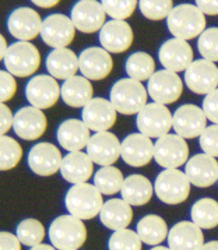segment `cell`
I'll use <instances>...</instances> for the list:
<instances>
[{
	"label": "cell",
	"instance_id": "8fae6325",
	"mask_svg": "<svg viewBox=\"0 0 218 250\" xmlns=\"http://www.w3.org/2000/svg\"><path fill=\"white\" fill-rule=\"evenodd\" d=\"M147 91L154 102L169 105L180 98L183 92V83L178 73L162 69L155 71L147 81Z\"/></svg>",
	"mask_w": 218,
	"mask_h": 250
},
{
	"label": "cell",
	"instance_id": "f6af8a7d",
	"mask_svg": "<svg viewBox=\"0 0 218 250\" xmlns=\"http://www.w3.org/2000/svg\"><path fill=\"white\" fill-rule=\"evenodd\" d=\"M0 115H1L0 131H1V136H6V133H9V130L13 129V125H14V115H13L11 109L6 105V104H1V105H0Z\"/></svg>",
	"mask_w": 218,
	"mask_h": 250
},
{
	"label": "cell",
	"instance_id": "f5cc1de1",
	"mask_svg": "<svg viewBox=\"0 0 218 250\" xmlns=\"http://www.w3.org/2000/svg\"><path fill=\"white\" fill-rule=\"evenodd\" d=\"M151 250H171L169 248H165V246H154Z\"/></svg>",
	"mask_w": 218,
	"mask_h": 250
},
{
	"label": "cell",
	"instance_id": "2e32d148",
	"mask_svg": "<svg viewBox=\"0 0 218 250\" xmlns=\"http://www.w3.org/2000/svg\"><path fill=\"white\" fill-rule=\"evenodd\" d=\"M48 127L45 113L35 106H24L14 113L13 130L21 140L34 141L41 139Z\"/></svg>",
	"mask_w": 218,
	"mask_h": 250
},
{
	"label": "cell",
	"instance_id": "e0dca14e",
	"mask_svg": "<svg viewBox=\"0 0 218 250\" xmlns=\"http://www.w3.org/2000/svg\"><path fill=\"white\" fill-rule=\"evenodd\" d=\"M80 73L89 81L107 79L113 69V59L108 50L102 46H91L84 49L79 56Z\"/></svg>",
	"mask_w": 218,
	"mask_h": 250
},
{
	"label": "cell",
	"instance_id": "4fadbf2b",
	"mask_svg": "<svg viewBox=\"0 0 218 250\" xmlns=\"http://www.w3.org/2000/svg\"><path fill=\"white\" fill-rule=\"evenodd\" d=\"M188 88L198 95H208L218 88V67L207 59L195 60L185 71Z\"/></svg>",
	"mask_w": 218,
	"mask_h": 250
},
{
	"label": "cell",
	"instance_id": "f546056e",
	"mask_svg": "<svg viewBox=\"0 0 218 250\" xmlns=\"http://www.w3.org/2000/svg\"><path fill=\"white\" fill-rule=\"evenodd\" d=\"M94 88L84 76H74L62 84V100L70 108H84L94 97Z\"/></svg>",
	"mask_w": 218,
	"mask_h": 250
},
{
	"label": "cell",
	"instance_id": "7c38bea8",
	"mask_svg": "<svg viewBox=\"0 0 218 250\" xmlns=\"http://www.w3.org/2000/svg\"><path fill=\"white\" fill-rule=\"evenodd\" d=\"M76 37V27L65 14H50L42 22L41 38L53 49L67 48Z\"/></svg>",
	"mask_w": 218,
	"mask_h": 250
},
{
	"label": "cell",
	"instance_id": "5b68a950",
	"mask_svg": "<svg viewBox=\"0 0 218 250\" xmlns=\"http://www.w3.org/2000/svg\"><path fill=\"white\" fill-rule=\"evenodd\" d=\"M6 70L11 73L14 77H30L40 69L41 53L35 45L31 42L17 41L11 43L10 48L3 59Z\"/></svg>",
	"mask_w": 218,
	"mask_h": 250
},
{
	"label": "cell",
	"instance_id": "cb8c5ba5",
	"mask_svg": "<svg viewBox=\"0 0 218 250\" xmlns=\"http://www.w3.org/2000/svg\"><path fill=\"white\" fill-rule=\"evenodd\" d=\"M185 173L196 188H210L218 182V161L208 154H197L186 162Z\"/></svg>",
	"mask_w": 218,
	"mask_h": 250
},
{
	"label": "cell",
	"instance_id": "30bf717a",
	"mask_svg": "<svg viewBox=\"0 0 218 250\" xmlns=\"http://www.w3.org/2000/svg\"><path fill=\"white\" fill-rule=\"evenodd\" d=\"M76 30L84 34H94L107 24V11L98 0H79L70 13Z\"/></svg>",
	"mask_w": 218,
	"mask_h": 250
},
{
	"label": "cell",
	"instance_id": "5bb4252c",
	"mask_svg": "<svg viewBox=\"0 0 218 250\" xmlns=\"http://www.w3.org/2000/svg\"><path fill=\"white\" fill-rule=\"evenodd\" d=\"M207 120L203 108L193 104H186L179 106L174 113V130L186 140L196 139L207 129Z\"/></svg>",
	"mask_w": 218,
	"mask_h": 250
},
{
	"label": "cell",
	"instance_id": "ab89813d",
	"mask_svg": "<svg viewBox=\"0 0 218 250\" xmlns=\"http://www.w3.org/2000/svg\"><path fill=\"white\" fill-rule=\"evenodd\" d=\"M139 233L131 229L115 230L108 242L109 250H141Z\"/></svg>",
	"mask_w": 218,
	"mask_h": 250
},
{
	"label": "cell",
	"instance_id": "3957f363",
	"mask_svg": "<svg viewBox=\"0 0 218 250\" xmlns=\"http://www.w3.org/2000/svg\"><path fill=\"white\" fill-rule=\"evenodd\" d=\"M149 91L137 80L120 79L113 84L109 101L122 115H137L147 105Z\"/></svg>",
	"mask_w": 218,
	"mask_h": 250
},
{
	"label": "cell",
	"instance_id": "44dd1931",
	"mask_svg": "<svg viewBox=\"0 0 218 250\" xmlns=\"http://www.w3.org/2000/svg\"><path fill=\"white\" fill-rule=\"evenodd\" d=\"M158 59L164 69L175 73L186 71L195 62L193 49L188 41L172 38L165 41L158 50Z\"/></svg>",
	"mask_w": 218,
	"mask_h": 250
},
{
	"label": "cell",
	"instance_id": "8d00e7d4",
	"mask_svg": "<svg viewBox=\"0 0 218 250\" xmlns=\"http://www.w3.org/2000/svg\"><path fill=\"white\" fill-rule=\"evenodd\" d=\"M0 168L10 170L19 165L22 158V147L10 136H1L0 139Z\"/></svg>",
	"mask_w": 218,
	"mask_h": 250
},
{
	"label": "cell",
	"instance_id": "8992f818",
	"mask_svg": "<svg viewBox=\"0 0 218 250\" xmlns=\"http://www.w3.org/2000/svg\"><path fill=\"white\" fill-rule=\"evenodd\" d=\"M190 180L185 172L179 169H164L155 179L154 190L159 200L169 206H176L188 200Z\"/></svg>",
	"mask_w": 218,
	"mask_h": 250
},
{
	"label": "cell",
	"instance_id": "bcb514c9",
	"mask_svg": "<svg viewBox=\"0 0 218 250\" xmlns=\"http://www.w3.org/2000/svg\"><path fill=\"white\" fill-rule=\"evenodd\" d=\"M20 239L17 235H13L10 232H1L0 235V250H21Z\"/></svg>",
	"mask_w": 218,
	"mask_h": 250
},
{
	"label": "cell",
	"instance_id": "7dc6e473",
	"mask_svg": "<svg viewBox=\"0 0 218 250\" xmlns=\"http://www.w3.org/2000/svg\"><path fill=\"white\" fill-rule=\"evenodd\" d=\"M196 6L206 16H218V0H196Z\"/></svg>",
	"mask_w": 218,
	"mask_h": 250
},
{
	"label": "cell",
	"instance_id": "d6986e66",
	"mask_svg": "<svg viewBox=\"0 0 218 250\" xmlns=\"http://www.w3.org/2000/svg\"><path fill=\"white\" fill-rule=\"evenodd\" d=\"M83 122L87 125L89 130L109 131L118 119V110L112 105V102L105 98H92L83 108L81 112Z\"/></svg>",
	"mask_w": 218,
	"mask_h": 250
},
{
	"label": "cell",
	"instance_id": "74e56055",
	"mask_svg": "<svg viewBox=\"0 0 218 250\" xmlns=\"http://www.w3.org/2000/svg\"><path fill=\"white\" fill-rule=\"evenodd\" d=\"M139 9L147 20L161 21L174 10V0H139Z\"/></svg>",
	"mask_w": 218,
	"mask_h": 250
},
{
	"label": "cell",
	"instance_id": "c3c4849f",
	"mask_svg": "<svg viewBox=\"0 0 218 250\" xmlns=\"http://www.w3.org/2000/svg\"><path fill=\"white\" fill-rule=\"evenodd\" d=\"M59 1L60 0H31V3H34L41 9H52L55 6H58Z\"/></svg>",
	"mask_w": 218,
	"mask_h": 250
},
{
	"label": "cell",
	"instance_id": "4316f807",
	"mask_svg": "<svg viewBox=\"0 0 218 250\" xmlns=\"http://www.w3.org/2000/svg\"><path fill=\"white\" fill-rule=\"evenodd\" d=\"M46 70L56 80H69L80 70L79 56L69 48L53 49L46 56Z\"/></svg>",
	"mask_w": 218,
	"mask_h": 250
},
{
	"label": "cell",
	"instance_id": "f1b7e54d",
	"mask_svg": "<svg viewBox=\"0 0 218 250\" xmlns=\"http://www.w3.org/2000/svg\"><path fill=\"white\" fill-rule=\"evenodd\" d=\"M99 220L108 229H126L133 220V208L123 199H110L104 203Z\"/></svg>",
	"mask_w": 218,
	"mask_h": 250
},
{
	"label": "cell",
	"instance_id": "ffe728a7",
	"mask_svg": "<svg viewBox=\"0 0 218 250\" xmlns=\"http://www.w3.org/2000/svg\"><path fill=\"white\" fill-rule=\"evenodd\" d=\"M122 143L110 131H99L91 136L87 146V154L94 164L101 167H112L120 157Z\"/></svg>",
	"mask_w": 218,
	"mask_h": 250
},
{
	"label": "cell",
	"instance_id": "603a6c76",
	"mask_svg": "<svg viewBox=\"0 0 218 250\" xmlns=\"http://www.w3.org/2000/svg\"><path fill=\"white\" fill-rule=\"evenodd\" d=\"M120 157L130 167H146L154 158L153 140L143 133H131L122 141Z\"/></svg>",
	"mask_w": 218,
	"mask_h": 250
},
{
	"label": "cell",
	"instance_id": "ee69618b",
	"mask_svg": "<svg viewBox=\"0 0 218 250\" xmlns=\"http://www.w3.org/2000/svg\"><path fill=\"white\" fill-rule=\"evenodd\" d=\"M203 110L210 122L218 125V88L206 95L203 101Z\"/></svg>",
	"mask_w": 218,
	"mask_h": 250
},
{
	"label": "cell",
	"instance_id": "816d5d0a",
	"mask_svg": "<svg viewBox=\"0 0 218 250\" xmlns=\"http://www.w3.org/2000/svg\"><path fill=\"white\" fill-rule=\"evenodd\" d=\"M30 250H58L55 246H50V245H45V243H41L38 246H34Z\"/></svg>",
	"mask_w": 218,
	"mask_h": 250
},
{
	"label": "cell",
	"instance_id": "7a4b0ae2",
	"mask_svg": "<svg viewBox=\"0 0 218 250\" xmlns=\"http://www.w3.org/2000/svg\"><path fill=\"white\" fill-rule=\"evenodd\" d=\"M65 204L71 215L80 220H92L102 210L104 200L102 193L97 189V186L87 182L73 185L66 193Z\"/></svg>",
	"mask_w": 218,
	"mask_h": 250
},
{
	"label": "cell",
	"instance_id": "52a82bcc",
	"mask_svg": "<svg viewBox=\"0 0 218 250\" xmlns=\"http://www.w3.org/2000/svg\"><path fill=\"white\" fill-rule=\"evenodd\" d=\"M136 125L140 133L150 139H161L169 134V130L174 129V115L168 106L151 102L147 104L137 113Z\"/></svg>",
	"mask_w": 218,
	"mask_h": 250
},
{
	"label": "cell",
	"instance_id": "d590c367",
	"mask_svg": "<svg viewBox=\"0 0 218 250\" xmlns=\"http://www.w3.org/2000/svg\"><path fill=\"white\" fill-rule=\"evenodd\" d=\"M17 238L20 239L22 245L34 248L42 243V240L45 238V227L42 225V222L35 218H27L22 220L17 225Z\"/></svg>",
	"mask_w": 218,
	"mask_h": 250
},
{
	"label": "cell",
	"instance_id": "1f68e13d",
	"mask_svg": "<svg viewBox=\"0 0 218 250\" xmlns=\"http://www.w3.org/2000/svg\"><path fill=\"white\" fill-rule=\"evenodd\" d=\"M137 233L143 243L150 246H159L165 239H168L169 229L164 218L155 214L143 217L137 224Z\"/></svg>",
	"mask_w": 218,
	"mask_h": 250
},
{
	"label": "cell",
	"instance_id": "9a60e30c",
	"mask_svg": "<svg viewBox=\"0 0 218 250\" xmlns=\"http://www.w3.org/2000/svg\"><path fill=\"white\" fill-rule=\"evenodd\" d=\"M42 19L31 7H19L13 10L7 19V30L16 40L22 42H31L41 35Z\"/></svg>",
	"mask_w": 218,
	"mask_h": 250
},
{
	"label": "cell",
	"instance_id": "f907efd6",
	"mask_svg": "<svg viewBox=\"0 0 218 250\" xmlns=\"http://www.w3.org/2000/svg\"><path fill=\"white\" fill-rule=\"evenodd\" d=\"M201 250H218V240H210L207 243H204Z\"/></svg>",
	"mask_w": 218,
	"mask_h": 250
},
{
	"label": "cell",
	"instance_id": "d4e9b609",
	"mask_svg": "<svg viewBox=\"0 0 218 250\" xmlns=\"http://www.w3.org/2000/svg\"><path fill=\"white\" fill-rule=\"evenodd\" d=\"M203 246L204 235L193 221H180L169 229L168 248L171 250H201Z\"/></svg>",
	"mask_w": 218,
	"mask_h": 250
},
{
	"label": "cell",
	"instance_id": "b9f144b4",
	"mask_svg": "<svg viewBox=\"0 0 218 250\" xmlns=\"http://www.w3.org/2000/svg\"><path fill=\"white\" fill-rule=\"evenodd\" d=\"M198 143L204 154L218 158V125H210L198 137Z\"/></svg>",
	"mask_w": 218,
	"mask_h": 250
},
{
	"label": "cell",
	"instance_id": "ba28073f",
	"mask_svg": "<svg viewBox=\"0 0 218 250\" xmlns=\"http://www.w3.org/2000/svg\"><path fill=\"white\" fill-rule=\"evenodd\" d=\"M186 139L175 134H167L154 144V160L164 169H179L189 158Z\"/></svg>",
	"mask_w": 218,
	"mask_h": 250
},
{
	"label": "cell",
	"instance_id": "f35d334b",
	"mask_svg": "<svg viewBox=\"0 0 218 250\" xmlns=\"http://www.w3.org/2000/svg\"><path fill=\"white\" fill-rule=\"evenodd\" d=\"M104 9L112 20L126 21L133 16L139 6V0H101Z\"/></svg>",
	"mask_w": 218,
	"mask_h": 250
},
{
	"label": "cell",
	"instance_id": "60d3db41",
	"mask_svg": "<svg viewBox=\"0 0 218 250\" xmlns=\"http://www.w3.org/2000/svg\"><path fill=\"white\" fill-rule=\"evenodd\" d=\"M198 53L203 56V59L210 62H218V28L211 27L204 31L197 41Z\"/></svg>",
	"mask_w": 218,
	"mask_h": 250
},
{
	"label": "cell",
	"instance_id": "7bdbcfd3",
	"mask_svg": "<svg viewBox=\"0 0 218 250\" xmlns=\"http://www.w3.org/2000/svg\"><path fill=\"white\" fill-rule=\"evenodd\" d=\"M0 80H1V92H0V98L1 104L10 101L17 91V81L14 79V76L9 73L7 70L0 71Z\"/></svg>",
	"mask_w": 218,
	"mask_h": 250
},
{
	"label": "cell",
	"instance_id": "681fc988",
	"mask_svg": "<svg viewBox=\"0 0 218 250\" xmlns=\"http://www.w3.org/2000/svg\"><path fill=\"white\" fill-rule=\"evenodd\" d=\"M0 41H1V52H0V60L3 62V59L6 58V53H7V50L10 46H7V41L4 38V35H1L0 37Z\"/></svg>",
	"mask_w": 218,
	"mask_h": 250
},
{
	"label": "cell",
	"instance_id": "ac0fdd59",
	"mask_svg": "<svg viewBox=\"0 0 218 250\" xmlns=\"http://www.w3.org/2000/svg\"><path fill=\"white\" fill-rule=\"evenodd\" d=\"M27 162L35 175L46 178L60 170L63 157L59 148L52 143H40L30 150Z\"/></svg>",
	"mask_w": 218,
	"mask_h": 250
},
{
	"label": "cell",
	"instance_id": "e575fe53",
	"mask_svg": "<svg viewBox=\"0 0 218 250\" xmlns=\"http://www.w3.org/2000/svg\"><path fill=\"white\" fill-rule=\"evenodd\" d=\"M123 182H125V178H123L122 170L118 169L113 165L102 167L94 175V185L105 196H113L118 191L122 190Z\"/></svg>",
	"mask_w": 218,
	"mask_h": 250
},
{
	"label": "cell",
	"instance_id": "7402d4cb",
	"mask_svg": "<svg viewBox=\"0 0 218 250\" xmlns=\"http://www.w3.org/2000/svg\"><path fill=\"white\" fill-rule=\"evenodd\" d=\"M134 34L128 21L109 20L99 31L101 46L109 53H123L130 49Z\"/></svg>",
	"mask_w": 218,
	"mask_h": 250
},
{
	"label": "cell",
	"instance_id": "d6a6232c",
	"mask_svg": "<svg viewBox=\"0 0 218 250\" xmlns=\"http://www.w3.org/2000/svg\"><path fill=\"white\" fill-rule=\"evenodd\" d=\"M126 73L130 79L140 83L149 81L155 73V62L146 52H134L126 60Z\"/></svg>",
	"mask_w": 218,
	"mask_h": 250
},
{
	"label": "cell",
	"instance_id": "83f0119b",
	"mask_svg": "<svg viewBox=\"0 0 218 250\" xmlns=\"http://www.w3.org/2000/svg\"><path fill=\"white\" fill-rule=\"evenodd\" d=\"M56 137L62 148L69 152H76L88 146L91 134L87 125L83 120L67 119L60 123Z\"/></svg>",
	"mask_w": 218,
	"mask_h": 250
},
{
	"label": "cell",
	"instance_id": "9c48e42d",
	"mask_svg": "<svg viewBox=\"0 0 218 250\" xmlns=\"http://www.w3.org/2000/svg\"><path fill=\"white\" fill-rule=\"evenodd\" d=\"M25 97L31 106L38 109H49L62 97V87L55 77L40 74L32 77L25 85Z\"/></svg>",
	"mask_w": 218,
	"mask_h": 250
},
{
	"label": "cell",
	"instance_id": "4dcf8cb0",
	"mask_svg": "<svg viewBox=\"0 0 218 250\" xmlns=\"http://www.w3.org/2000/svg\"><path fill=\"white\" fill-rule=\"evenodd\" d=\"M154 191L153 183L146 176L136 173L125 178L120 194L122 199L129 203L131 207H140L151 200Z\"/></svg>",
	"mask_w": 218,
	"mask_h": 250
},
{
	"label": "cell",
	"instance_id": "277c9868",
	"mask_svg": "<svg viewBox=\"0 0 218 250\" xmlns=\"http://www.w3.org/2000/svg\"><path fill=\"white\" fill-rule=\"evenodd\" d=\"M49 239L58 250H79L87 240V228L71 214L60 215L50 224Z\"/></svg>",
	"mask_w": 218,
	"mask_h": 250
},
{
	"label": "cell",
	"instance_id": "836d02e7",
	"mask_svg": "<svg viewBox=\"0 0 218 250\" xmlns=\"http://www.w3.org/2000/svg\"><path fill=\"white\" fill-rule=\"evenodd\" d=\"M192 221L201 229H213L218 225V201L214 199H200L190 211Z\"/></svg>",
	"mask_w": 218,
	"mask_h": 250
},
{
	"label": "cell",
	"instance_id": "6da1fadb",
	"mask_svg": "<svg viewBox=\"0 0 218 250\" xmlns=\"http://www.w3.org/2000/svg\"><path fill=\"white\" fill-rule=\"evenodd\" d=\"M169 32L174 38L190 41L198 38L206 28V14L196 4L183 3L175 6L167 19Z\"/></svg>",
	"mask_w": 218,
	"mask_h": 250
},
{
	"label": "cell",
	"instance_id": "484cf974",
	"mask_svg": "<svg viewBox=\"0 0 218 250\" xmlns=\"http://www.w3.org/2000/svg\"><path fill=\"white\" fill-rule=\"evenodd\" d=\"M60 173L63 179L71 185L87 183L94 173V162L87 152L76 151L65 155Z\"/></svg>",
	"mask_w": 218,
	"mask_h": 250
}]
</instances>
